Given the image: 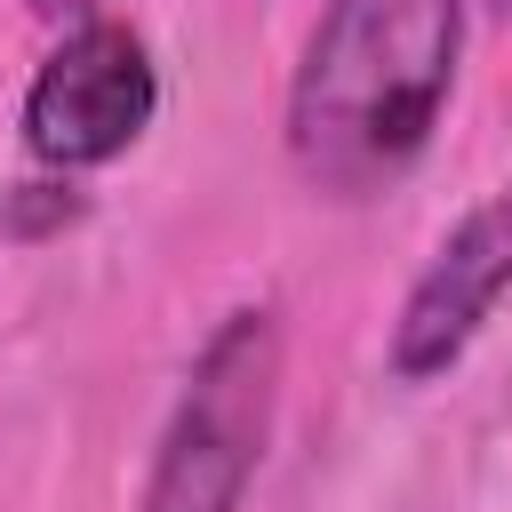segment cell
<instances>
[{
  "instance_id": "obj_1",
  "label": "cell",
  "mask_w": 512,
  "mask_h": 512,
  "mask_svg": "<svg viewBox=\"0 0 512 512\" xmlns=\"http://www.w3.org/2000/svg\"><path fill=\"white\" fill-rule=\"evenodd\" d=\"M456 40V0H328L288 88L296 168L344 200L392 184L440 120Z\"/></svg>"
},
{
  "instance_id": "obj_2",
  "label": "cell",
  "mask_w": 512,
  "mask_h": 512,
  "mask_svg": "<svg viewBox=\"0 0 512 512\" xmlns=\"http://www.w3.org/2000/svg\"><path fill=\"white\" fill-rule=\"evenodd\" d=\"M272 384H280L272 312H232L184 384V408L160 440L144 512H240V488H248V472L264 456V424H272Z\"/></svg>"
},
{
  "instance_id": "obj_3",
  "label": "cell",
  "mask_w": 512,
  "mask_h": 512,
  "mask_svg": "<svg viewBox=\"0 0 512 512\" xmlns=\"http://www.w3.org/2000/svg\"><path fill=\"white\" fill-rule=\"evenodd\" d=\"M160 104L152 56L128 24H80L24 96V136L48 168H96L144 136Z\"/></svg>"
},
{
  "instance_id": "obj_4",
  "label": "cell",
  "mask_w": 512,
  "mask_h": 512,
  "mask_svg": "<svg viewBox=\"0 0 512 512\" xmlns=\"http://www.w3.org/2000/svg\"><path fill=\"white\" fill-rule=\"evenodd\" d=\"M504 288H512V184H504L496 200H480V208L440 240V256L424 264V280L408 288L400 328H392V368H400L408 384L440 376V368L480 336V320L496 312Z\"/></svg>"
},
{
  "instance_id": "obj_5",
  "label": "cell",
  "mask_w": 512,
  "mask_h": 512,
  "mask_svg": "<svg viewBox=\"0 0 512 512\" xmlns=\"http://www.w3.org/2000/svg\"><path fill=\"white\" fill-rule=\"evenodd\" d=\"M40 8H88V0H40Z\"/></svg>"
},
{
  "instance_id": "obj_6",
  "label": "cell",
  "mask_w": 512,
  "mask_h": 512,
  "mask_svg": "<svg viewBox=\"0 0 512 512\" xmlns=\"http://www.w3.org/2000/svg\"><path fill=\"white\" fill-rule=\"evenodd\" d=\"M504 8H512V0H504Z\"/></svg>"
}]
</instances>
